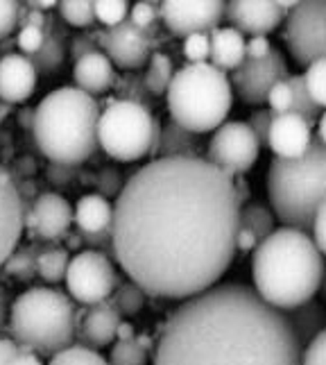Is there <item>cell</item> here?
<instances>
[{"label":"cell","mask_w":326,"mask_h":365,"mask_svg":"<svg viewBox=\"0 0 326 365\" xmlns=\"http://www.w3.org/2000/svg\"><path fill=\"white\" fill-rule=\"evenodd\" d=\"M290 71H288V61L281 50L272 48L265 57L249 59L245 57L241 66L231 73V91H236L238 100L249 107L265 105L270 89L277 82L285 80Z\"/></svg>","instance_id":"obj_12"},{"label":"cell","mask_w":326,"mask_h":365,"mask_svg":"<svg viewBox=\"0 0 326 365\" xmlns=\"http://www.w3.org/2000/svg\"><path fill=\"white\" fill-rule=\"evenodd\" d=\"M211 43H209V32H193L184 36V57L188 64H202L209 61Z\"/></svg>","instance_id":"obj_38"},{"label":"cell","mask_w":326,"mask_h":365,"mask_svg":"<svg viewBox=\"0 0 326 365\" xmlns=\"http://www.w3.org/2000/svg\"><path fill=\"white\" fill-rule=\"evenodd\" d=\"M7 365H43L41 363V356H36L34 351H28V349H21L19 354L11 359Z\"/></svg>","instance_id":"obj_53"},{"label":"cell","mask_w":326,"mask_h":365,"mask_svg":"<svg viewBox=\"0 0 326 365\" xmlns=\"http://www.w3.org/2000/svg\"><path fill=\"white\" fill-rule=\"evenodd\" d=\"M224 5L227 0H161L159 19L177 36L211 32L213 28H220Z\"/></svg>","instance_id":"obj_14"},{"label":"cell","mask_w":326,"mask_h":365,"mask_svg":"<svg viewBox=\"0 0 326 365\" xmlns=\"http://www.w3.org/2000/svg\"><path fill=\"white\" fill-rule=\"evenodd\" d=\"M21 23H23V25H34V28H46L48 19H46V14H43L41 9H30V14L25 16Z\"/></svg>","instance_id":"obj_54"},{"label":"cell","mask_w":326,"mask_h":365,"mask_svg":"<svg viewBox=\"0 0 326 365\" xmlns=\"http://www.w3.org/2000/svg\"><path fill=\"white\" fill-rule=\"evenodd\" d=\"M130 23L136 25V28H141V30H147V32H152L154 30V25L159 21V5H152V3H145V0H139V3H134L132 9H130V14H127Z\"/></svg>","instance_id":"obj_39"},{"label":"cell","mask_w":326,"mask_h":365,"mask_svg":"<svg viewBox=\"0 0 326 365\" xmlns=\"http://www.w3.org/2000/svg\"><path fill=\"white\" fill-rule=\"evenodd\" d=\"M170 118L193 134H209L227 120L233 91L227 73L209 61L174 71L166 91Z\"/></svg>","instance_id":"obj_7"},{"label":"cell","mask_w":326,"mask_h":365,"mask_svg":"<svg viewBox=\"0 0 326 365\" xmlns=\"http://www.w3.org/2000/svg\"><path fill=\"white\" fill-rule=\"evenodd\" d=\"M270 50H272V43L268 41V36H252L249 41H245V57L249 59L265 57Z\"/></svg>","instance_id":"obj_50"},{"label":"cell","mask_w":326,"mask_h":365,"mask_svg":"<svg viewBox=\"0 0 326 365\" xmlns=\"http://www.w3.org/2000/svg\"><path fill=\"white\" fill-rule=\"evenodd\" d=\"M32 116H34V109H23L21 114H19V123L23 125L25 130L32 128Z\"/></svg>","instance_id":"obj_58"},{"label":"cell","mask_w":326,"mask_h":365,"mask_svg":"<svg viewBox=\"0 0 326 365\" xmlns=\"http://www.w3.org/2000/svg\"><path fill=\"white\" fill-rule=\"evenodd\" d=\"M302 365H326V334H317L302 349Z\"/></svg>","instance_id":"obj_46"},{"label":"cell","mask_w":326,"mask_h":365,"mask_svg":"<svg viewBox=\"0 0 326 365\" xmlns=\"http://www.w3.org/2000/svg\"><path fill=\"white\" fill-rule=\"evenodd\" d=\"M224 19L241 34L265 36L279 28L285 11H281L274 0H227Z\"/></svg>","instance_id":"obj_17"},{"label":"cell","mask_w":326,"mask_h":365,"mask_svg":"<svg viewBox=\"0 0 326 365\" xmlns=\"http://www.w3.org/2000/svg\"><path fill=\"white\" fill-rule=\"evenodd\" d=\"M152 155L157 157H199V134L184 130L172 118L159 125V136L152 148Z\"/></svg>","instance_id":"obj_24"},{"label":"cell","mask_w":326,"mask_h":365,"mask_svg":"<svg viewBox=\"0 0 326 365\" xmlns=\"http://www.w3.org/2000/svg\"><path fill=\"white\" fill-rule=\"evenodd\" d=\"M256 245H258L256 236L249 230H245V227L238 225V230H236V250L238 252H252Z\"/></svg>","instance_id":"obj_51"},{"label":"cell","mask_w":326,"mask_h":365,"mask_svg":"<svg viewBox=\"0 0 326 365\" xmlns=\"http://www.w3.org/2000/svg\"><path fill=\"white\" fill-rule=\"evenodd\" d=\"M109 365H147V347L136 341V336L130 341H116L111 347Z\"/></svg>","instance_id":"obj_35"},{"label":"cell","mask_w":326,"mask_h":365,"mask_svg":"<svg viewBox=\"0 0 326 365\" xmlns=\"http://www.w3.org/2000/svg\"><path fill=\"white\" fill-rule=\"evenodd\" d=\"M111 302L116 304V309L120 311V316H136V313H141L143 307H145V291L134 284L132 279L130 282H120L116 286V291L111 293Z\"/></svg>","instance_id":"obj_32"},{"label":"cell","mask_w":326,"mask_h":365,"mask_svg":"<svg viewBox=\"0 0 326 365\" xmlns=\"http://www.w3.org/2000/svg\"><path fill=\"white\" fill-rule=\"evenodd\" d=\"M315 123H317V138H315V141H320V143L326 145V123H324V114Z\"/></svg>","instance_id":"obj_59"},{"label":"cell","mask_w":326,"mask_h":365,"mask_svg":"<svg viewBox=\"0 0 326 365\" xmlns=\"http://www.w3.org/2000/svg\"><path fill=\"white\" fill-rule=\"evenodd\" d=\"M324 71H326V64L324 59H317L312 61V64L306 66V73L302 75L304 78V84L310 93V98L315 100V103L324 109L326 105V86H324Z\"/></svg>","instance_id":"obj_37"},{"label":"cell","mask_w":326,"mask_h":365,"mask_svg":"<svg viewBox=\"0 0 326 365\" xmlns=\"http://www.w3.org/2000/svg\"><path fill=\"white\" fill-rule=\"evenodd\" d=\"M308 234H310L312 241H315V245L320 247V252H324V255H326V205H322L317 209Z\"/></svg>","instance_id":"obj_49"},{"label":"cell","mask_w":326,"mask_h":365,"mask_svg":"<svg viewBox=\"0 0 326 365\" xmlns=\"http://www.w3.org/2000/svg\"><path fill=\"white\" fill-rule=\"evenodd\" d=\"M41 245H16V250L5 259V263L0 266L5 274L14 277L19 282H32L36 277V255H39Z\"/></svg>","instance_id":"obj_28"},{"label":"cell","mask_w":326,"mask_h":365,"mask_svg":"<svg viewBox=\"0 0 326 365\" xmlns=\"http://www.w3.org/2000/svg\"><path fill=\"white\" fill-rule=\"evenodd\" d=\"M283 21V41L297 66L326 57V0H299Z\"/></svg>","instance_id":"obj_9"},{"label":"cell","mask_w":326,"mask_h":365,"mask_svg":"<svg viewBox=\"0 0 326 365\" xmlns=\"http://www.w3.org/2000/svg\"><path fill=\"white\" fill-rule=\"evenodd\" d=\"M7 313H9V295L5 288L0 286V331H3L7 324Z\"/></svg>","instance_id":"obj_55"},{"label":"cell","mask_w":326,"mask_h":365,"mask_svg":"<svg viewBox=\"0 0 326 365\" xmlns=\"http://www.w3.org/2000/svg\"><path fill=\"white\" fill-rule=\"evenodd\" d=\"M241 200L204 157H157L114 202V259L145 295L188 299L216 286L236 257Z\"/></svg>","instance_id":"obj_1"},{"label":"cell","mask_w":326,"mask_h":365,"mask_svg":"<svg viewBox=\"0 0 326 365\" xmlns=\"http://www.w3.org/2000/svg\"><path fill=\"white\" fill-rule=\"evenodd\" d=\"M174 75V66H172V59L163 53H152L147 61V71L143 75V84L149 96H163L168 91V84Z\"/></svg>","instance_id":"obj_30"},{"label":"cell","mask_w":326,"mask_h":365,"mask_svg":"<svg viewBox=\"0 0 326 365\" xmlns=\"http://www.w3.org/2000/svg\"><path fill=\"white\" fill-rule=\"evenodd\" d=\"M136 331H134V324L132 322H122L118 324V329H116V341H130V338H134Z\"/></svg>","instance_id":"obj_56"},{"label":"cell","mask_w":326,"mask_h":365,"mask_svg":"<svg viewBox=\"0 0 326 365\" xmlns=\"http://www.w3.org/2000/svg\"><path fill=\"white\" fill-rule=\"evenodd\" d=\"M7 318L11 341L36 356H55L75 343L78 309L70 295L59 288H28L9 307Z\"/></svg>","instance_id":"obj_6"},{"label":"cell","mask_w":326,"mask_h":365,"mask_svg":"<svg viewBox=\"0 0 326 365\" xmlns=\"http://www.w3.org/2000/svg\"><path fill=\"white\" fill-rule=\"evenodd\" d=\"M285 318H288V324H290V329L297 338V343L302 345V349L315 338L317 334L324 331L326 327V313H324V307L320 302L312 297L304 304H299L290 311H283Z\"/></svg>","instance_id":"obj_25"},{"label":"cell","mask_w":326,"mask_h":365,"mask_svg":"<svg viewBox=\"0 0 326 365\" xmlns=\"http://www.w3.org/2000/svg\"><path fill=\"white\" fill-rule=\"evenodd\" d=\"M102 53L116 68L139 71L152 57V32L132 25L127 19L98 34Z\"/></svg>","instance_id":"obj_13"},{"label":"cell","mask_w":326,"mask_h":365,"mask_svg":"<svg viewBox=\"0 0 326 365\" xmlns=\"http://www.w3.org/2000/svg\"><path fill=\"white\" fill-rule=\"evenodd\" d=\"M100 50V41L95 34H78L75 39L70 41V57L73 61H78L84 55H91Z\"/></svg>","instance_id":"obj_47"},{"label":"cell","mask_w":326,"mask_h":365,"mask_svg":"<svg viewBox=\"0 0 326 365\" xmlns=\"http://www.w3.org/2000/svg\"><path fill=\"white\" fill-rule=\"evenodd\" d=\"M68 261L70 255L66 247H61L57 243L41 245L39 255H36V274L48 284H59L66 277Z\"/></svg>","instance_id":"obj_27"},{"label":"cell","mask_w":326,"mask_h":365,"mask_svg":"<svg viewBox=\"0 0 326 365\" xmlns=\"http://www.w3.org/2000/svg\"><path fill=\"white\" fill-rule=\"evenodd\" d=\"M285 82H288V86H290V98H293L290 111H295V114L306 118L310 125H315V120L324 114V109L310 98L306 84H304V78H302V75H288Z\"/></svg>","instance_id":"obj_31"},{"label":"cell","mask_w":326,"mask_h":365,"mask_svg":"<svg viewBox=\"0 0 326 365\" xmlns=\"http://www.w3.org/2000/svg\"><path fill=\"white\" fill-rule=\"evenodd\" d=\"M265 103L270 105V111H272L274 116H277V114H288V111H290L293 98H290V86H288L285 80H281V82H277V84L272 86Z\"/></svg>","instance_id":"obj_42"},{"label":"cell","mask_w":326,"mask_h":365,"mask_svg":"<svg viewBox=\"0 0 326 365\" xmlns=\"http://www.w3.org/2000/svg\"><path fill=\"white\" fill-rule=\"evenodd\" d=\"M30 61L36 71V75H50L59 71L66 61V39L64 34L57 30H46L43 43L36 50L34 55H30Z\"/></svg>","instance_id":"obj_26"},{"label":"cell","mask_w":326,"mask_h":365,"mask_svg":"<svg viewBox=\"0 0 326 365\" xmlns=\"http://www.w3.org/2000/svg\"><path fill=\"white\" fill-rule=\"evenodd\" d=\"M274 3H277V7H279L281 11H285V14H288V11H290V9L299 3V0H274Z\"/></svg>","instance_id":"obj_60"},{"label":"cell","mask_w":326,"mask_h":365,"mask_svg":"<svg viewBox=\"0 0 326 365\" xmlns=\"http://www.w3.org/2000/svg\"><path fill=\"white\" fill-rule=\"evenodd\" d=\"M209 64H213L220 71H233L241 66L245 59V34H241L236 28H213L209 32Z\"/></svg>","instance_id":"obj_22"},{"label":"cell","mask_w":326,"mask_h":365,"mask_svg":"<svg viewBox=\"0 0 326 365\" xmlns=\"http://www.w3.org/2000/svg\"><path fill=\"white\" fill-rule=\"evenodd\" d=\"M25 216H28V205L21 200L19 184L0 163V266L21 243Z\"/></svg>","instance_id":"obj_16"},{"label":"cell","mask_w":326,"mask_h":365,"mask_svg":"<svg viewBox=\"0 0 326 365\" xmlns=\"http://www.w3.org/2000/svg\"><path fill=\"white\" fill-rule=\"evenodd\" d=\"M312 138H315L312 125L295 111H288V114H277L272 118L265 148L281 159H297L306 153Z\"/></svg>","instance_id":"obj_19"},{"label":"cell","mask_w":326,"mask_h":365,"mask_svg":"<svg viewBox=\"0 0 326 365\" xmlns=\"http://www.w3.org/2000/svg\"><path fill=\"white\" fill-rule=\"evenodd\" d=\"M130 14L127 0H95L93 3V16L100 21L105 28H114V25L122 23Z\"/></svg>","instance_id":"obj_36"},{"label":"cell","mask_w":326,"mask_h":365,"mask_svg":"<svg viewBox=\"0 0 326 365\" xmlns=\"http://www.w3.org/2000/svg\"><path fill=\"white\" fill-rule=\"evenodd\" d=\"M48 365H109V361L91 347L73 343L70 347L57 351L55 356H50Z\"/></svg>","instance_id":"obj_33"},{"label":"cell","mask_w":326,"mask_h":365,"mask_svg":"<svg viewBox=\"0 0 326 365\" xmlns=\"http://www.w3.org/2000/svg\"><path fill=\"white\" fill-rule=\"evenodd\" d=\"M9 107H11V105H7V103H0V123H3V120L7 118V114H9Z\"/></svg>","instance_id":"obj_61"},{"label":"cell","mask_w":326,"mask_h":365,"mask_svg":"<svg viewBox=\"0 0 326 365\" xmlns=\"http://www.w3.org/2000/svg\"><path fill=\"white\" fill-rule=\"evenodd\" d=\"M238 225L252 232L256 236L258 243L265 236H270L274 230H277V227H274V213L270 211V207L261 205V202L241 205V213H238Z\"/></svg>","instance_id":"obj_29"},{"label":"cell","mask_w":326,"mask_h":365,"mask_svg":"<svg viewBox=\"0 0 326 365\" xmlns=\"http://www.w3.org/2000/svg\"><path fill=\"white\" fill-rule=\"evenodd\" d=\"M19 351H21L19 343H14L11 338L0 336V365H7L11 359L19 354Z\"/></svg>","instance_id":"obj_52"},{"label":"cell","mask_w":326,"mask_h":365,"mask_svg":"<svg viewBox=\"0 0 326 365\" xmlns=\"http://www.w3.org/2000/svg\"><path fill=\"white\" fill-rule=\"evenodd\" d=\"M154 365H302V345L252 286L216 284L170 313Z\"/></svg>","instance_id":"obj_2"},{"label":"cell","mask_w":326,"mask_h":365,"mask_svg":"<svg viewBox=\"0 0 326 365\" xmlns=\"http://www.w3.org/2000/svg\"><path fill=\"white\" fill-rule=\"evenodd\" d=\"M261 157V143L249 130L245 120H224L218 130H213V136L206 148V161L218 166L231 178L245 175Z\"/></svg>","instance_id":"obj_11"},{"label":"cell","mask_w":326,"mask_h":365,"mask_svg":"<svg viewBox=\"0 0 326 365\" xmlns=\"http://www.w3.org/2000/svg\"><path fill=\"white\" fill-rule=\"evenodd\" d=\"M100 107L78 86H59L34 107L32 134L41 155L53 163L80 166L98 148Z\"/></svg>","instance_id":"obj_4"},{"label":"cell","mask_w":326,"mask_h":365,"mask_svg":"<svg viewBox=\"0 0 326 365\" xmlns=\"http://www.w3.org/2000/svg\"><path fill=\"white\" fill-rule=\"evenodd\" d=\"M122 316L111 299H102L89 309L78 311V331L75 343L84 347H107L116 341V329Z\"/></svg>","instance_id":"obj_18"},{"label":"cell","mask_w":326,"mask_h":365,"mask_svg":"<svg viewBox=\"0 0 326 365\" xmlns=\"http://www.w3.org/2000/svg\"><path fill=\"white\" fill-rule=\"evenodd\" d=\"M75 175H78V166H66V163H53V161H50V166L46 170L48 182L57 186L70 184L75 180Z\"/></svg>","instance_id":"obj_48"},{"label":"cell","mask_w":326,"mask_h":365,"mask_svg":"<svg viewBox=\"0 0 326 365\" xmlns=\"http://www.w3.org/2000/svg\"><path fill=\"white\" fill-rule=\"evenodd\" d=\"M64 279L70 299L80 302L84 307L109 299L111 293L116 291V286L120 284L114 261L107 255H102L100 250H91V247L70 257Z\"/></svg>","instance_id":"obj_10"},{"label":"cell","mask_w":326,"mask_h":365,"mask_svg":"<svg viewBox=\"0 0 326 365\" xmlns=\"http://www.w3.org/2000/svg\"><path fill=\"white\" fill-rule=\"evenodd\" d=\"M91 3H95V0H91Z\"/></svg>","instance_id":"obj_63"},{"label":"cell","mask_w":326,"mask_h":365,"mask_svg":"<svg viewBox=\"0 0 326 365\" xmlns=\"http://www.w3.org/2000/svg\"><path fill=\"white\" fill-rule=\"evenodd\" d=\"M57 5H59V0H28V7L30 9H41V11L53 9Z\"/></svg>","instance_id":"obj_57"},{"label":"cell","mask_w":326,"mask_h":365,"mask_svg":"<svg viewBox=\"0 0 326 365\" xmlns=\"http://www.w3.org/2000/svg\"><path fill=\"white\" fill-rule=\"evenodd\" d=\"M252 279L265 304L290 311L315 297L324 282V252L308 232L274 230L252 250Z\"/></svg>","instance_id":"obj_3"},{"label":"cell","mask_w":326,"mask_h":365,"mask_svg":"<svg viewBox=\"0 0 326 365\" xmlns=\"http://www.w3.org/2000/svg\"><path fill=\"white\" fill-rule=\"evenodd\" d=\"M159 123L149 107L134 100H111L98 118V145L116 161H139L152 153Z\"/></svg>","instance_id":"obj_8"},{"label":"cell","mask_w":326,"mask_h":365,"mask_svg":"<svg viewBox=\"0 0 326 365\" xmlns=\"http://www.w3.org/2000/svg\"><path fill=\"white\" fill-rule=\"evenodd\" d=\"M59 14L73 28H91L95 23L91 0H59Z\"/></svg>","instance_id":"obj_34"},{"label":"cell","mask_w":326,"mask_h":365,"mask_svg":"<svg viewBox=\"0 0 326 365\" xmlns=\"http://www.w3.org/2000/svg\"><path fill=\"white\" fill-rule=\"evenodd\" d=\"M114 205L100 193H86L78 200L73 211V222L82 234H100L111 230Z\"/></svg>","instance_id":"obj_23"},{"label":"cell","mask_w":326,"mask_h":365,"mask_svg":"<svg viewBox=\"0 0 326 365\" xmlns=\"http://www.w3.org/2000/svg\"><path fill=\"white\" fill-rule=\"evenodd\" d=\"M43 36H46V28H34V25H23L19 36H16V46L21 48V53L25 57L34 55L36 50L41 48L43 43Z\"/></svg>","instance_id":"obj_43"},{"label":"cell","mask_w":326,"mask_h":365,"mask_svg":"<svg viewBox=\"0 0 326 365\" xmlns=\"http://www.w3.org/2000/svg\"><path fill=\"white\" fill-rule=\"evenodd\" d=\"M36 86V71L30 57L7 53L0 57V103L21 105L30 100Z\"/></svg>","instance_id":"obj_20"},{"label":"cell","mask_w":326,"mask_h":365,"mask_svg":"<svg viewBox=\"0 0 326 365\" xmlns=\"http://www.w3.org/2000/svg\"><path fill=\"white\" fill-rule=\"evenodd\" d=\"M272 118H274V114L270 109H256V111H252V116H249V120H247L249 130H252L254 136L258 138L261 148H265V143H268V132H270Z\"/></svg>","instance_id":"obj_45"},{"label":"cell","mask_w":326,"mask_h":365,"mask_svg":"<svg viewBox=\"0 0 326 365\" xmlns=\"http://www.w3.org/2000/svg\"><path fill=\"white\" fill-rule=\"evenodd\" d=\"M116 80H118L116 66L111 64L102 50L84 55L73 64V82H75L73 86H78V89L93 98L114 89Z\"/></svg>","instance_id":"obj_21"},{"label":"cell","mask_w":326,"mask_h":365,"mask_svg":"<svg viewBox=\"0 0 326 365\" xmlns=\"http://www.w3.org/2000/svg\"><path fill=\"white\" fill-rule=\"evenodd\" d=\"M268 197L283 227L310 232L317 209L326 205V145L312 138L302 157H274L268 168Z\"/></svg>","instance_id":"obj_5"},{"label":"cell","mask_w":326,"mask_h":365,"mask_svg":"<svg viewBox=\"0 0 326 365\" xmlns=\"http://www.w3.org/2000/svg\"><path fill=\"white\" fill-rule=\"evenodd\" d=\"M21 0H0V41L16 30L21 21Z\"/></svg>","instance_id":"obj_41"},{"label":"cell","mask_w":326,"mask_h":365,"mask_svg":"<svg viewBox=\"0 0 326 365\" xmlns=\"http://www.w3.org/2000/svg\"><path fill=\"white\" fill-rule=\"evenodd\" d=\"M73 225V207L59 193H41L32 200V207L25 216V227H30L34 238L46 243L61 241Z\"/></svg>","instance_id":"obj_15"},{"label":"cell","mask_w":326,"mask_h":365,"mask_svg":"<svg viewBox=\"0 0 326 365\" xmlns=\"http://www.w3.org/2000/svg\"><path fill=\"white\" fill-rule=\"evenodd\" d=\"M145 3H152V5H159V3H161V0H145Z\"/></svg>","instance_id":"obj_62"},{"label":"cell","mask_w":326,"mask_h":365,"mask_svg":"<svg viewBox=\"0 0 326 365\" xmlns=\"http://www.w3.org/2000/svg\"><path fill=\"white\" fill-rule=\"evenodd\" d=\"M116 89H118V100H134V103H141L147 107V89H145V84H143V78L141 80H136L134 75H122L120 82L116 80Z\"/></svg>","instance_id":"obj_40"},{"label":"cell","mask_w":326,"mask_h":365,"mask_svg":"<svg viewBox=\"0 0 326 365\" xmlns=\"http://www.w3.org/2000/svg\"><path fill=\"white\" fill-rule=\"evenodd\" d=\"M122 178H120V173L116 168H102L98 173V178H95V186H98V193L102 195V197H116L120 193V188H122Z\"/></svg>","instance_id":"obj_44"}]
</instances>
